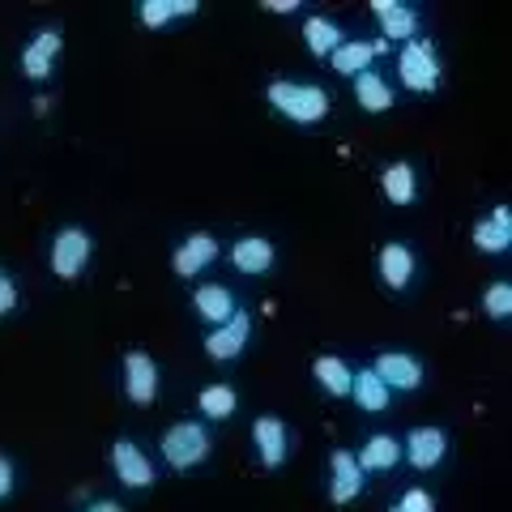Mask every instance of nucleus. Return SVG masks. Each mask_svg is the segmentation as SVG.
<instances>
[{
  "mask_svg": "<svg viewBox=\"0 0 512 512\" xmlns=\"http://www.w3.org/2000/svg\"><path fill=\"white\" fill-rule=\"evenodd\" d=\"M269 103H274L282 116H291L295 124H316L329 116V94L308 82H274L269 86Z\"/></svg>",
  "mask_w": 512,
  "mask_h": 512,
  "instance_id": "nucleus-1",
  "label": "nucleus"
},
{
  "mask_svg": "<svg viewBox=\"0 0 512 512\" xmlns=\"http://www.w3.org/2000/svg\"><path fill=\"white\" fill-rule=\"evenodd\" d=\"M397 69H402V86L414 94H431L440 86V60L427 39H410L402 47V56H397Z\"/></svg>",
  "mask_w": 512,
  "mask_h": 512,
  "instance_id": "nucleus-2",
  "label": "nucleus"
},
{
  "mask_svg": "<svg viewBox=\"0 0 512 512\" xmlns=\"http://www.w3.org/2000/svg\"><path fill=\"white\" fill-rule=\"evenodd\" d=\"M163 457L171 470H192L210 457V431L201 423H175L163 436Z\"/></svg>",
  "mask_w": 512,
  "mask_h": 512,
  "instance_id": "nucleus-3",
  "label": "nucleus"
},
{
  "mask_svg": "<svg viewBox=\"0 0 512 512\" xmlns=\"http://www.w3.org/2000/svg\"><path fill=\"white\" fill-rule=\"evenodd\" d=\"M90 248H94V244H90V235H86L82 227H64V231L52 239V269H56V278L73 282V278L86 269Z\"/></svg>",
  "mask_w": 512,
  "mask_h": 512,
  "instance_id": "nucleus-4",
  "label": "nucleus"
},
{
  "mask_svg": "<svg viewBox=\"0 0 512 512\" xmlns=\"http://www.w3.org/2000/svg\"><path fill=\"white\" fill-rule=\"evenodd\" d=\"M124 389L137 406H150L158 397V363L150 355H141V350H133L124 359Z\"/></svg>",
  "mask_w": 512,
  "mask_h": 512,
  "instance_id": "nucleus-5",
  "label": "nucleus"
},
{
  "mask_svg": "<svg viewBox=\"0 0 512 512\" xmlns=\"http://www.w3.org/2000/svg\"><path fill=\"white\" fill-rule=\"evenodd\" d=\"M372 372L389 384V393L393 389H419V384H423V363L414 355H402V350H384Z\"/></svg>",
  "mask_w": 512,
  "mask_h": 512,
  "instance_id": "nucleus-6",
  "label": "nucleus"
},
{
  "mask_svg": "<svg viewBox=\"0 0 512 512\" xmlns=\"http://www.w3.org/2000/svg\"><path fill=\"white\" fill-rule=\"evenodd\" d=\"M111 466H116L120 483L133 487V491H141V487L154 483V466H150L146 453H141L133 440H116V448H111Z\"/></svg>",
  "mask_w": 512,
  "mask_h": 512,
  "instance_id": "nucleus-7",
  "label": "nucleus"
},
{
  "mask_svg": "<svg viewBox=\"0 0 512 512\" xmlns=\"http://www.w3.org/2000/svg\"><path fill=\"white\" fill-rule=\"evenodd\" d=\"M252 440H256V457L265 461L269 470H278L286 461V448H291V436H286V423L282 419H256L252 423Z\"/></svg>",
  "mask_w": 512,
  "mask_h": 512,
  "instance_id": "nucleus-8",
  "label": "nucleus"
},
{
  "mask_svg": "<svg viewBox=\"0 0 512 512\" xmlns=\"http://www.w3.org/2000/svg\"><path fill=\"white\" fill-rule=\"evenodd\" d=\"M444 448H448V440H444L440 427H414L406 436V444H402V453L410 457L414 470H431V466H440Z\"/></svg>",
  "mask_w": 512,
  "mask_h": 512,
  "instance_id": "nucleus-9",
  "label": "nucleus"
},
{
  "mask_svg": "<svg viewBox=\"0 0 512 512\" xmlns=\"http://www.w3.org/2000/svg\"><path fill=\"white\" fill-rule=\"evenodd\" d=\"M248 329H252V320L235 308V316L227 320V325H218L210 338H205V355L210 359H235L239 350H244V342H248Z\"/></svg>",
  "mask_w": 512,
  "mask_h": 512,
  "instance_id": "nucleus-10",
  "label": "nucleus"
},
{
  "mask_svg": "<svg viewBox=\"0 0 512 512\" xmlns=\"http://www.w3.org/2000/svg\"><path fill=\"white\" fill-rule=\"evenodd\" d=\"M218 256V239L214 235H205V231H197V235H188L180 248H175V274L180 278H192V274H201L205 265H210Z\"/></svg>",
  "mask_w": 512,
  "mask_h": 512,
  "instance_id": "nucleus-11",
  "label": "nucleus"
},
{
  "mask_svg": "<svg viewBox=\"0 0 512 512\" xmlns=\"http://www.w3.org/2000/svg\"><path fill=\"white\" fill-rule=\"evenodd\" d=\"M359 491H363V470H359V461H355V453L338 448V453H333V483H329L333 504H350Z\"/></svg>",
  "mask_w": 512,
  "mask_h": 512,
  "instance_id": "nucleus-12",
  "label": "nucleus"
},
{
  "mask_svg": "<svg viewBox=\"0 0 512 512\" xmlns=\"http://www.w3.org/2000/svg\"><path fill=\"white\" fill-rule=\"evenodd\" d=\"M372 9H376V18L384 22V35H389V39H402V43L419 39V13H414V9L397 5V0H376Z\"/></svg>",
  "mask_w": 512,
  "mask_h": 512,
  "instance_id": "nucleus-13",
  "label": "nucleus"
},
{
  "mask_svg": "<svg viewBox=\"0 0 512 512\" xmlns=\"http://www.w3.org/2000/svg\"><path fill=\"white\" fill-rule=\"evenodd\" d=\"M231 261H235L239 274H265V269L274 265V244H269L265 235H244L231 248Z\"/></svg>",
  "mask_w": 512,
  "mask_h": 512,
  "instance_id": "nucleus-14",
  "label": "nucleus"
},
{
  "mask_svg": "<svg viewBox=\"0 0 512 512\" xmlns=\"http://www.w3.org/2000/svg\"><path fill=\"white\" fill-rule=\"evenodd\" d=\"M380 278H384V286H393V291H406L414 278V252L406 244H384L380 248Z\"/></svg>",
  "mask_w": 512,
  "mask_h": 512,
  "instance_id": "nucleus-15",
  "label": "nucleus"
},
{
  "mask_svg": "<svg viewBox=\"0 0 512 512\" xmlns=\"http://www.w3.org/2000/svg\"><path fill=\"white\" fill-rule=\"evenodd\" d=\"M474 244L483 252H508V244H512V214H508V205H495V214L487 222H478V227H474Z\"/></svg>",
  "mask_w": 512,
  "mask_h": 512,
  "instance_id": "nucleus-16",
  "label": "nucleus"
},
{
  "mask_svg": "<svg viewBox=\"0 0 512 512\" xmlns=\"http://www.w3.org/2000/svg\"><path fill=\"white\" fill-rule=\"evenodd\" d=\"M56 52H60V35H56V30H39V39L22 52V69H26V77H35V82H43V77L52 73Z\"/></svg>",
  "mask_w": 512,
  "mask_h": 512,
  "instance_id": "nucleus-17",
  "label": "nucleus"
},
{
  "mask_svg": "<svg viewBox=\"0 0 512 512\" xmlns=\"http://www.w3.org/2000/svg\"><path fill=\"white\" fill-rule=\"evenodd\" d=\"M350 397L359 402V410L380 414L384 406H389V384H384L372 367H363V372H355V380H350Z\"/></svg>",
  "mask_w": 512,
  "mask_h": 512,
  "instance_id": "nucleus-18",
  "label": "nucleus"
},
{
  "mask_svg": "<svg viewBox=\"0 0 512 512\" xmlns=\"http://www.w3.org/2000/svg\"><path fill=\"white\" fill-rule=\"evenodd\" d=\"M359 461V470H393L397 461H402V440H393V436H372L363 444V453L355 457Z\"/></svg>",
  "mask_w": 512,
  "mask_h": 512,
  "instance_id": "nucleus-19",
  "label": "nucleus"
},
{
  "mask_svg": "<svg viewBox=\"0 0 512 512\" xmlns=\"http://www.w3.org/2000/svg\"><path fill=\"white\" fill-rule=\"evenodd\" d=\"M355 99H359L363 111H389L393 107V90L376 69H363L355 77Z\"/></svg>",
  "mask_w": 512,
  "mask_h": 512,
  "instance_id": "nucleus-20",
  "label": "nucleus"
},
{
  "mask_svg": "<svg viewBox=\"0 0 512 512\" xmlns=\"http://www.w3.org/2000/svg\"><path fill=\"white\" fill-rule=\"evenodd\" d=\"M192 303H197V312L205 320H214V325H227V320L235 316V299H231L227 286H201Z\"/></svg>",
  "mask_w": 512,
  "mask_h": 512,
  "instance_id": "nucleus-21",
  "label": "nucleus"
},
{
  "mask_svg": "<svg viewBox=\"0 0 512 512\" xmlns=\"http://www.w3.org/2000/svg\"><path fill=\"white\" fill-rule=\"evenodd\" d=\"M312 372H316L320 384H325V393H333V397H346L350 393V380H355V372H350V367L338 355H320L312 363Z\"/></svg>",
  "mask_w": 512,
  "mask_h": 512,
  "instance_id": "nucleus-22",
  "label": "nucleus"
},
{
  "mask_svg": "<svg viewBox=\"0 0 512 512\" xmlns=\"http://www.w3.org/2000/svg\"><path fill=\"white\" fill-rule=\"evenodd\" d=\"M419 184H414V167L410 163H389L384 167V197L393 205H410Z\"/></svg>",
  "mask_w": 512,
  "mask_h": 512,
  "instance_id": "nucleus-23",
  "label": "nucleus"
},
{
  "mask_svg": "<svg viewBox=\"0 0 512 512\" xmlns=\"http://www.w3.org/2000/svg\"><path fill=\"white\" fill-rule=\"evenodd\" d=\"M303 39H308L312 56H333V52H338V47L346 43L342 30L333 26L329 18H308V26H303Z\"/></svg>",
  "mask_w": 512,
  "mask_h": 512,
  "instance_id": "nucleus-24",
  "label": "nucleus"
},
{
  "mask_svg": "<svg viewBox=\"0 0 512 512\" xmlns=\"http://www.w3.org/2000/svg\"><path fill=\"white\" fill-rule=\"evenodd\" d=\"M235 402H239V397H235L231 384H210V389H201V397H197V406L205 410V419H218V423L231 419Z\"/></svg>",
  "mask_w": 512,
  "mask_h": 512,
  "instance_id": "nucleus-25",
  "label": "nucleus"
},
{
  "mask_svg": "<svg viewBox=\"0 0 512 512\" xmlns=\"http://www.w3.org/2000/svg\"><path fill=\"white\" fill-rule=\"evenodd\" d=\"M372 43H359V39H350V43H342L338 52H333V69L338 73H346V77H359L367 64H372Z\"/></svg>",
  "mask_w": 512,
  "mask_h": 512,
  "instance_id": "nucleus-26",
  "label": "nucleus"
},
{
  "mask_svg": "<svg viewBox=\"0 0 512 512\" xmlns=\"http://www.w3.org/2000/svg\"><path fill=\"white\" fill-rule=\"evenodd\" d=\"M483 308H487V316H495V320H508V312H512V286H508V282L487 286Z\"/></svg>",
  "mask_w": 512,
  "mask_h": 512,
  "instance_id": "nucleus-27",
  "label": "nucleus"
},
{
  "mask_svg": "<svg viewBox=\"0 0 512 512\" xmlns=\"http://www.w3.org/2000/svg\"><path fill=\"white\" fill-rule=\"evenodd\" d=\"M171 18H175V0H146V5H141V22L154 26V30Z\"/></svg>",
  "mask_w": 512,
  "mask_h": 512,
  "instance_id": "nucleus-28",
  "label": "nucleus"
},
{
  "mask_svg": "<svg viewBox=\"0 0 512 512\" xmlns=\"http://www.w3.org/2000/svg\"><path fill=\"white\" fill-rule=\"evenodd\" d=\"M393 512H436V500H431L423 487H414V491H406L402 500L393 504Z\"/></svg>",
  "mask_w": 512,
  "mask_h": 512,
  "instance_id": "nucleus-29",
  "label": "nucleus"
},
{
  "mask_svg": "<svg viewBox=\"0 0 512 512\" xmlns=\"http://www.w3.org/2000/svg\"><path fill=\"white\" fill-rule=\"evenodd\" d=\"M13 303H18V291H13V282H9L5 269H0V316H9Z\"/></svg>",
  "mask_w": 512,
  "mask_h": 512,
  "instance_id": "nucleus-30",
  "label": "nucleus"
},
{
  "mask_svg": "<svg viewBox=\"0 0 512 512\" xmlns=\"http://www.w3.org/2000/svg\"><path fill=\"white\" fill-rule=\"evenodd\" d=\"M13 483H18V474H13V461L9 457H0V500L13 491Z\"/></svg>",
  "mask_w": 512,
  "mask_h": 512,
  "instance_id": "nucleus-31",
  "label": "nucleus"
},
{
  "mask_svg": "<svg viewBox=\"0 0 512 512\" xmlns=\"http://www.w3.org/2000/svg\"><path fill=\"white\" fill-rule=\"evenodd\" d=\"M299 0H269V13H295Z\"/></svg>",
  "mask_w": 512,
  "mask_h": 512,
  "instance_id": "nucleus-32",
  "label": "nucleus"
},
{
  "mask_svg": "<svg viewBox=\"0 0 512 512\" xmlns=\"http://www.w3.org/2000/svg\"><path fill=\"white\" fill-rule=\"evenodd\" d=\"M86 512H120V508H116V504H111V500H99V504H90Z\"/></svg>",
  "mask_w": 512,
  "mask_h": 512,
  "instance_id": "nucleus-33",
  "label": "nucleus"
}]
</instances>
